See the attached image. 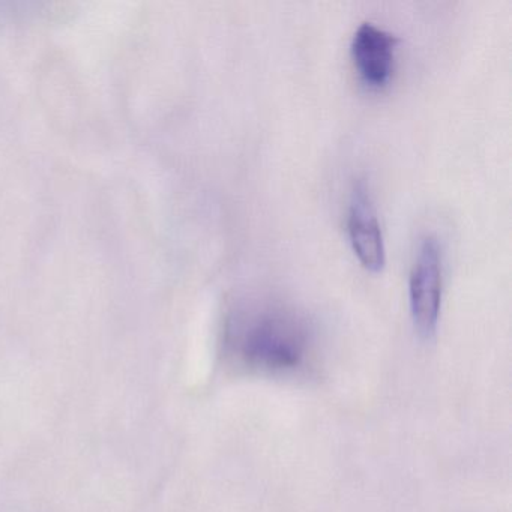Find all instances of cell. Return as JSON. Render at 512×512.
<instances>
[{"label":"cell","instance_id":"cell-1","mask_svg":"<svg viewBox=\"0 0 512 512\" xmlns=\"http://www.w3.org/2000/svg\"><path fill=\"white\" fill-rule=\"evenodd\" d=\"M313 329L299 308L274 296H248L224 320L223 352L238 370L296 376L310 364Z\"/></svg>","mask_w":512,"mask_h":512},{"label":"cell","instance_id":"cell-2","mask_svg":"<svg viewBox=\"0 0 512 512\" xmlns=\"http://www.w3.org/2000/svg\"><path fill=\"white\" fill-rule=\"evenodd\" d=\"M442 248L434 235L419 239L409 274V301L413 325L422 338L436 334L442 305Z\"/></svg>","mask_w":512,"mask_h":512},{"label":"cell","instance_id":"cell-3","mask_svg":"<svg viewBox=\"0 0 512 512\" xmlns=\"http://www.w3.org/2000/svg\"><path fill=\"white\" fill-rule=\"evenodd\" d=\"M347 227L353 250L362 265L370 271H380L385 266V242L373 197L364 179L353 184Z\"/></svg>","mask_w":512,"mask_h":512},{"label":"cell","instance_id":"cell-4","mask_svg":"<svg viewBox=\"0 0 512 512\" xmlns=\"http://www.w3.org/2000/svg\"><path fill=\"white\" fill-rule=\"evenodd\" d=\"M397 37L373 22H362L352 38V56L365 83L380 88L394 70Z\"/></svg>","mask_w":512,"mask_h":512}]
</instances>
